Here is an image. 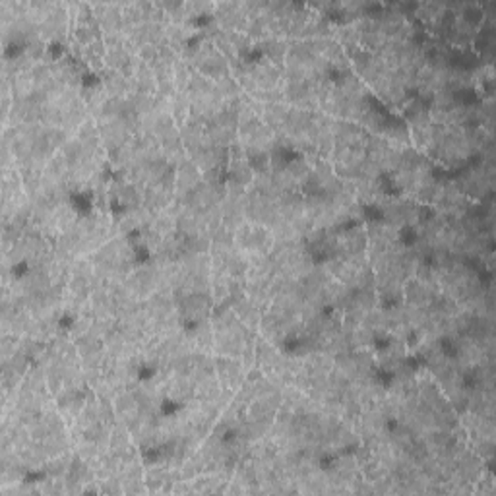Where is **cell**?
Here are the masks:
<instances>
[{"label":"cell","instance_id":"8992f818","mask_svg":"<svg viewBox=\"0 0 496 496\" xmlns=\"http://www.w3.org/2000/svg\"><path fill=\"white\" fill-rule=\"evenodd\" d=\"M287 115H289V105L287 103H268L264 105L262 120L276 134H283V128H285V123H287Z\"/></svg>","mask_w":496,"mask_h":496},{"label":"cell","instance_id":"9c48e42d","mask_svg":"<svg viewBox=\"0 0 496 496\" xmlns=\"http://www.w3.org/2000/svg\"><path fill=\"white\" fill-rule=\"evenodd\" d=\"M190 93L188 91H175L171 97V117L180 128L185 126L188 117H190Z\"/></svg>","mask_w":496,"mask_h":496},{"label":"cell","instance_id":"30bf717a","mask_svg":"<svg viewBox=\"0 0 496 496\" xmlns=\"http://www.w3.org/2000/svg\"><path fill=\"white\" fill-rule=\"evenodd\" d=\"M194 68L186 61L179 58L175 62V68H172V83H175V91H188L190 88V82H192Z\"/></svg>","mask_w":496,"mask_h":496},{"label":"cell","instance_id":"6da1fadb","mask_svg":"<svg viewBox=\"0 0 496 496\" xmlns=\"http://www.w3.org/2000/svg\"><path fill=\"white\" fill-rule=\"evenodd\" d=\"M214 18L223 31H239V33L247 31L248 18L241 10V2H221V4H215Z\"/></svg>","mask_w":496,"mask_h":496},{"label":"cell","instance_id":"ba28073f","mask_svg":"<svg viewBox=\"0 0 496 496\" xmlns=\"http://www.w3.org/2000/svg\"><path fill=\"white\" fill-rule=\"evenodd\" d=\"M233 310L237 318L241 320L242 324L247 326L248 330L256 331L260 328V320H262V310L258 309L256 304H252L248 299H242L239 303L233 304Z\"/></svg>","mask_w":496,"mask_h":496},{"label":"cell","instance_id":"7a4b0ae2","mask_svg":"<svg viewBox=\"0 0 496 496\" xmlns=\"http://www.w3.org/2000/svg\"><path fill=\"white\" fill-rule=\"evenodd\" d=\"M215 376L219 380V384L223 390H231L239 388L244 382V366L239 363V358L231 357H217L215 358Z\"/></svg>","mask_w":496,"mask_h":496},{"label":"cell","instance_id":"5b68a950","mask_svg":"<svg viewBox=\"0 0 496 496\" xmlns=\"http://www.w3.org/2000/svg\"><path fill=\"white\" fill-rule=\"evenodd\" d=\"M93 14L97 18V24L103 33H123V12L120 4H91Z\"/></svg>","mask_w":496,"mask_h":496},{"label":"cell","instance_id":"8fae6325","mask_svg":"<svg viewBox=\"0 0 496 496\" xmlns=\"http://www.w3.org/2000/svg\"><path fill=\"white\" fill-rule=\"evenodd\" d=\"M247 159L248 165L254 171V175H268V172H272L269 153L258 152V150H247Z\"/></svg>","mask_w":496,"mask_h":496},{"label":"cell","instance_id":"52a82bcc","mask_svg":"<svg viewBox=\"0 0 496 496\" xmlns=\"http://www.w3.org/2000/svg\"><path fill=\"white\" fill-rule=\"evenodd\" d=\"M260 51L266 61L274 62L277 66H281L289 51V41L287 39H279V37H266L260 43Z\"/></svg>","mask_w":496,"mask_h":496},{"label":"cell","instance_id":"277c9868","mask_svg":"<svg viewBox=\"0 0 496 496\" xmlns=\"http://www.w3.org/2000/svg\"><path fill=\"white\" fill-rule=\"evenodd\" d=\"M165 400L175 405H185L186 401L194 400V380L190 374H169L163 386Z\"/></svg>","mask_w":496,"mask_h":496},{"label":"cell","instance_id":"7c38bea8","mask_svg":"<svg viewBox=\"0 0 496 496\" xmlns=\"http://www.w3.org/2000/svg\"><path fill=\"white\" fill-rule=\"evenodd\" d=\"M138 58L148 66H152L153 62L159 58V47L155 45H144V47L138 48Z\"/></svg>","mask_w":496,"mask_h":496},{"label":"cell","instance_id":"3957f363","mask_svg":"<svg viewBox=\"0 0 496 496\" xmlns=\"http://www.w3.org/2000/svg\"><path fill=\"white\" fill-rule=\"evenodd\" d=\"M440 293L438 287H430L425 283L417 281L413 277H409L403 281V301L409 306H417V309H430V304L434 303L436 295Z\"/></svg>","mask_w":496,"mask_h":496}]
</instances>
